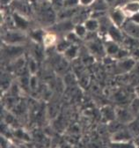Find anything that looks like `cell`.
Returning a JSON list of instances; mask_svg holds the SVG:
<instances>
[{
    "label": "cell",
    "mask_w": 139,
    "mask_h": 148,
    "mask_svg": "<svg viewBox=\"0 0 139 148\" xmlns=\"http://www.w3.org/2000/svg\"><path fill=\"white\" fill-rule=\"evenodd\" d=\"M37 15L40 22L48 27L53 26L57 18V11L53 8L50 1H42L41 3L38 8Z\"/></svg>",
    "instance_id": "6da1fadb"
},
{
    "label": "cell",
    "mask_w": 139,
    "mask_h": 148,
    "mask_svg": "<svg viewBox=\"0 0 139 148\" xmlns=\"http://www.w3.org/2000/svg\"><path fill=\"white\" fill-rule=\"evenodd\" d=\"M78 53H79V45L72 44L63 53V57L68 60H73L78 56Z\"/></svg>",
    "instance_id": "5bb4252c"
},
{
    "label": "cell",
    "mask_w": 139,
    "mask_h": 148,
    "mask_svg": "<svg viewBox=\"0 0 139 148\" xmlns=\"http://www.w3.org/2000/svg\"><path fill=\"white\" fill-rule=\"evenodd\" d=\"M29 1H30L31 4H35L38 1V0H29Z\"/></svg>",
    "instance_id": "f546056e"
},
{
    "label": "cell",
    "mask_w": 139,
    "mask_h": 148,
    "mask_svg": "<svg viewBox=\"0 0 139 148\" xmlns=\"http://www.w3.org/2000/svg\"><path fill=\"white\" fill-rule=\"evenodd\" d=\"M45 34V31L42 30V29H36L32 32V38L33 40L37 42V43H41L43 41V37Z\"/></svg>",
    "instance_id": "44dd1931"
},
{
    "label": "cell",
    "mask_w": 139,
    "mask_h": 148,
    "mask_svg": "<svg viewBox=\"0 0 139 148\" xmlns=\"http://www.w3.org/2000/svg\"><path fill=\"white\" fill-rule=\"evenodd\" d=\"M71 45H72L71 42H70L66 38H63V39L58 40V42H57V45L55 47H56L57 52H59L61 54H63L65 52V50Z\"/></svg>",
    "instance_id": "ac0fdd59"
},
{
    "label": "cell",
    "mask_w": 139,
    "mask_h": 148,
    "mask_svg": "<svg viewBox=\"0 0 139 148\" xmlns=\"http://www.w3.org/2000/svg\"><path fill=\"white\" fill-rule=\"evenodd\" d=\"M136 92H137V95H138V96H139V86H138V87H137V90H136Z\"/></svg>",
    "instance_id": "4dcf8cb0"
},
{
    "label": "cell",
    "mask_w": 139,
    "mask_h": 148,
    "mask_svg": "<svg viewBox=\"0 0 139 148\" xmlns=\"http://www.w3.org/2000/svg\"><path fill=\"white\" fill-rule=\"evenodd\" d=\"M12 21H13L15 27L19 30L24 31L29 26V21L27 20L26 16L24 14L19 12H13L12 16Z\"/></svg>",
    "instance_id": "ba28073f"
},
{
    "label": "cell",
    "mask_w": 139,
    "mask_h": 148,
    "mask_svg": "<svg viewBox=\"0 0 139 148\" xmlns=\"http://www.w3.org/2000/svg\"><path fill=\"white\" fill-rule=\"evenodd\" d=\"M109 7V5L105 1V0H95L93 2V4L90 6L91 12L93 11H98V12H101V11H108Z\"/></svg>",
    "instance_id": "2e32d148"
},
{
    "label": "cell",
    "mask_w": 139,
    "mask_h": 148,
    "mask_svg": "<svg viewBox=\"0 0 139 148\" xmlns=\"http://www.w3.org/2000/svg\"><path fill=\"white\" fill-rule=\"evenodd\" d=\"M65 38L71 42L72 44H78V45H79V42H81L82 41V39L80 38L79 36H78L76 34H75V32L72 30V31H71V32H69V33H67L66 34V36H65Z\"/></svg>",
    "instance_id": "ffe728a7"
},
{
    "label": "cell",
    "mask_w": 139,
    "mask_h": 148,
    "mask_svg": "<svg viewBox=\"0 0 139 148\" xmlns=\"http://www.w3.org/2000/svg\"><path fill=\"white\" fill-rule=\"evenodd\" d=\"M124 38V33L121 30V27L115 26L114 24L110 25V27L108 29V34H107V39H110L112 41H114L118 42L119 44H121Z\"/></svg>",
    "instance_id": "8992f818"
},
{
    "label": "cell",
    "mask_w": 139,
    "mask_h": 148,
    "mask_svg": "<svg viewBox=\"0 0 139 148\" xmlns=\"http://www.w3.org/2000/svg\"><path fill=\"white\" fill-rule=\"evenodd\" d=\"M27 36L21 30H10L2 36V40L8 45H18L26 41Z\"/></svg>",
    "instance_id": "7a4b0ae2"
},
{
    "label": "cell",
    "mask_w": 139,
    "mask_h": 148,
    "mask_svg": "<svg viewBox=\"0 0 139 148\" xmlns=\"http://www.w3.org/2000/svg\"><path fill=\"white\" fill-rule=\"evenodd\" d=\"M73 31L75 32V34L79 36L82 40H84L85 36L87 35V29L84 27V23H78V24H75L74 26V28H73Z\"/></svg>",
    "instance_id": "e0dca14e"
},
{
    "label": "cell",
    "mask_w": 139,
    "mask_h": 148,
    "mask_svg": "<svg viewBox=\"0 0 139 148\" xmlns=\"http://www.w3.org/2000/svg\"><path fill=\"white\" fill-rule=\"evenodd\" d=\"M116 116L119 122L121 123H130L135 116L132 114L130 109H125V108H120L116 112Z\"/></svg>",
    "instance_id": "4fadbf2b"
},
{
    "label": "cell",
    "mask_w": 139,
    "mask_h": 148,
    "mask_svg": "<svg viewBox=\"0 0 139 148\" xmlns=\"http://www.w3.org/2000/svg\"><path fill=\"white\" fill-rule=\"evenodd\" d=\"M135 143H136V144H135V145H136V146H139V135H137V136H136Z\"/></svg>",
    "instance_id": "83f0119b"
},
{
    "label": "cell",
    "mask_w": 139,
    "mask_h": 148,
    "mask_svg": "<svg viewBox=\"0 0 139 148\" xmlns=\"http://www.w3.org/2000/svg\"><path fill=\"white\" fill-rule=\"evenodd\" d=\"M84 27L88 32H97L99 29V20L93 17H89L87 20L84 22Z\"/></svg>",
    "instance_id": "9a60e30c"
},
{
    "label": "cell",
    "mask_w": 139,
    "mask_h": 148,
    "mask_svg": "<svg viewBox=\"0 0 139 148\" xmlns=\"http://www.w3.org/2000/svg\"><path fill=\"white\" fill-rule=\"evenodd\" d=\"M105 1H106L108 5H111V4H113V3L115 1V0H105Z\"/></svg>",
    "instance_id": "f1b7e54d"
},
{
    "label": "cell",
    "mask_w": 139,
    "mask_h": 148,
    "mask_svg": "<svg viewBox=\"0 0 139 148\" xmlns=\"http://www.w3.org/2000/svg\"><path fill=\"white\" fill-rule=\"evenodd\" d=\"M80 6L79 0H63V8H75Z\"/></svg>",
    "instance_id": "7402d4cb"
},
{
    "label": "cell",
    "mask_w": 139,
    "mask_h": 148,
    "mask_svg": "<svg viewBox=\"0 0 139 148\" xmlns=\"http://www.w3.org/2000/svg\"><path fill=\"white\" fill-rule=\"evenodd\" d=\"M130 110L135 116L139 115V96L137 98H136L134 100V101L132 102V104L130 106Z\"/></svg>",
    "instance_id": "603a6c76"
},
{
    "label": "cell",
    "mask_w": 139,
    "mask_h": 148,
    "mask_svg": "<svg viewBox=\"0 0 139 148\" xmlns=\"http://www.w3.org/2000/svg\"><path fill=\"white\" fill-rule=\"evenodd\" d=\"M108 16L113 24H114L119 27H121V26L124 24V22L128 18V17L126 16L123 9H121V5L112 8L108 12Z\"/></svg>",
    "instance_id": "277c9868"
},
{
    "label": "cell",
    "mask_w": 139,
    "mask_h": 148,
    "mask_svg": "<svg viewBox=\"0 0 139 148\" xmlns=\"http://www.w3.org/2000/svg\"><path fill=\"white\" fill-rule=\"evenodd\" d=\"M95 0H79V5L81 7H90Z\"/></svg>",
    "instance_id": "d4e9b609"
},
{
    "label": "cell",
    "mask_w": 139,
    "mask_h": 148,
    "mask_svg": "<svg viewBox=\"0 0 139 148\" xmlns=\"http://www.w3.org/2000/svg\"><path fill=\"white\" fill-rule=\"evenodd\" d=\"M121 28L125 34L139 39V24L133 21L131 18H128Z\"/></svg>",
    "instance_id": "5b68a950"
},
{
    "label": "cell",
    "mask_w": 139,
    "mask_h": 148,
    "mask_svg": "<svg viewBox=\"0 0 139 148\" xmlns=\"http://www.w3.org/2000/svg\"><path fill=\"white\" fill-rule=\"evenodd\" d=\"M130 56L136 60L137 64H139V47L134 49L133 50L130 51Z\"/></svg>",
    "instance_id": "cb8c5ba5"
},
{
    "label": "cell",
    "mask_w": 139,
    "mask_h": 148,
    "mask_svg": "<svg viewBox=\"0 0 139 148\" xmlns=\"http://www.w3.org/2000/svg\"><path fill=\"white\" fill-rule=\"evenodd\" d=\"M13 0H1V5L2 7H7L10 5H12Z\"/></svg>",
    "instance_id": "484cf974"
},
{
    "label": "cell",
    "mask_w": 139,
    "mask_h": 148,
    "mask_svg": "<svg viewBox=\"0 0 139 148\" xmlns=\"http://www.w3.org/2000/svg\"><path fill=\"white\" fill-rule=\"evenodd\" d=\"M133 137V135L130 133L129 129L127 130H119L115 132L112 137V141L115 143H126L129 142V139Z\"/></svg>",
    "instance_id": "8fae6325"
},
{
    "label": "cell",
    "mask_w": 139,
    "mask_h": 148,
    "mask_svg": "<svg viewBox=\"0 0 139 148\" xmlns=\"http://www.w3.org/2000/svg\"><path fill=\"white\" fill-rule=\"evenodd\" d=\"M121 47V44H119L118 42L112 41L110 39H107L105 42H104V48H105L106 54L109 58H114L117 53L119 52Z\"/></svg>",
    "instance_id": "30bf717a"
},
{
    "label": "cell",
    "mask_w": 139,
    "mask_h": 148,
    "mask_svg": "<svg viewBox=\"0 0 139 148\" xmlns=\"http://www.w3.org/2000/svg\"><path fill=\"white\" fill-rule=\"evenodd\" d=\"M129 18H131V20H132L133 21H135L136 23L139 24V13H137V14H136V15H134L133 17Z\"/></svg>",
    "instance_id": "4316f807"
},
{
    "label": "cell",
    "mask_w": 139,
    "mask_h": 148,
    "mask_svg": "<svg viewBox=\"0 0 139 148\" xmlns=\"http://www.w3.org/2000/svg\"><path fill=\"white\" fill-rule=\"evenodd\" d=\"M86 47L88 48L90 53L95 58H104L107 56L105 48H104V42L99 39V37L94 40L92 41H87L86 42Z\"/></svg>",
    "instance_id": "3957f363"
},
{
    "label": "cell",
    "mask_w": 139,
    "mask_h": 148,
    "mask_svg": "<svg viewBox=\"0 0 139 148\" xmlns=\"http://www.w3.org/2000/svg\"><path fill=\"white\" fill-rule=\"evenodd\" d=\"M128 129L133 136L135 135L136 137L137 135H139V118L133 119L130 123H129Z\"/></svg>",
    "instance_id": "d6986e66"
},
{
    "label": "cell",
    "mask_w": 139,
    "mask_h": 148,
    "mask_svg": "<svg viewBox=\"0 0 139 148\" xmlns=\"http://www.w3.org/2000/svg\"><path fill=\"white\" fill-rule=\"evenodd\" d=\"M121 7L128 18H131L139 13V0H132V1L126 2L125 4L121 5Z\"/></svg>",
    "instance_id": "52a82bcc"
},
{
    "label": "cell",
    "mask_w": 139,
    "mask_h": 148,
    "mask_svg": "<svg viewBox=\"0 0 139 148\" xmlns=\"http://www.w3.org/2000/svg\"><path fill=\"white\" fill-rule=\"evenodd\" d=\"M58 42V37L56 32L54 31H48L45 32L42 44L44 49H49L52 46H56L57 42Z\"/></svg>",
    "instance_id": "7c38bea8"
},
{
    "label": "cell",
    "mask_w": 139,
    "mask_h": 148,
    "mask_svg": "<svg viewBox=\"0 0 139 148\" xmlns=\"http://www.w3.org/2000/svg\"><path fill=\"white\" fill-rule=\"evenodd\" d=\"M136 60L132 57H129L124 59L118 60L117 63V70L120 71L121 73H125L131 70H133L136 66Z\"/></svg>",
    "instance_id": "9c48e42d"
}]
</instances>
